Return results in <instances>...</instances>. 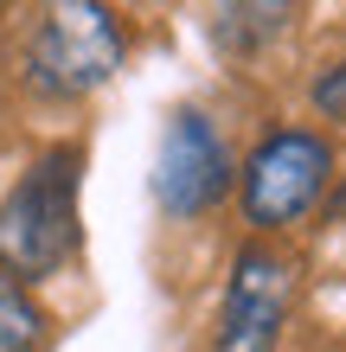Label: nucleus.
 <instances>
[{"instance_id": "f257e3e1", "label": "nucleus", "mask_w": 346, "mask_h": 352, "mask_svg": "<svg viewBox=\"0 0 346 352\" xmlns=\"http://www.w3.org/2000/svg\"><path fill=\"white\" fill-rule=\"evenodd\" d=\"M77 148H52L0 205V269L13 282H45L77 256Z\"/></svg>"}, {"instance_id": "f03ea898", "label": "nucleus", "mask_w": 346, "mask_h": 352, "mask_svg": "<svg viewBox=\"0 0 346 352\" xmlns=\"http://www.w3.org/2000/svg\"><path fill=\"white\" fill-rule=\"evenodd\" d=\"M122 26L109 7H90V0H58L45 7V19L32 26V52H26V71L39 90L52 96H84L96 84H109L122 71Z\"/></svg>"}, {"instance_id": "7ed1b4c3", "label": "nucleus", "mask_w": 346, "mask_h": 352, "mask_svg": "<svg viewBox=\"0 0 346 352\" xmlns=\"http://www.w3.org/2000/svg\"><path fill=\"white\" fill-rule=\"evenodd\" d=\"M334 179V148L308 129H276L244 167V212L257 231H282V224L308 218L314 199Z\"/></svg>"}, {"instance_id": "20e7f679", "label": "nucleus", "mask_w": 346, "mask_h": 352, "mask_svg": "<svg viewBox=\"0 0 346 352\" xmlns=\"http://www.w3.org/2000/svg\"><path fill=\"white\" fill-rule=\"evenodd\" d=\"M225 192H231L225 141H218V129L199 109H180L167 122V135H160V154H154V199L167 205L173 218H199Z\"/></svg>"}, {"instance_id": "39448f33", "label": "nucleus", "mask_w": 346, "mask_h": 352, "mask_svg": "<svg viewBox=\"0 0 346 352\" xmlns=\"http://www.w3.org/2000/svg\"><path fill=\"white\" fill-rule=\"evenodd\" d=\"M282 314H289V263L257 243V250H244L237 269H231L218 352H276Z\"/></svg>"}, {"instance_id": "423d86ee", "label": "nucleus", "mask_w": 346, "mask_h": 352, "mask_svg": "<svg viewBox=\"0 0 346 352\" xmlns=\"http://www.w3.org/2000/svg\"><path fill=\"white\" fill-rule=\"evenodd\" d=\"M39 333H45V320H39L32 295L7 276V269H0V352H32Z\"/></svg>"}, {"instance_id": "0eeeda50", "label": "nucleus", "mask_w": 346, "mask_h": 352, "mask_svg": "<svg viewBox=\"0 0 346 352\" xmlns=\"http://www.w3.org/2000/svg\"><path fill=\"white\" fill-rule=\"evenodd\" d=\"M289 13H295V7H282V0H276V7H225V19H218V38H225L231 52H244V38L257 45V38L276 32Z\"/></svg>"}, {"instance_id": "6e6552de", "label": "nucleus", "mask_w": 346, "mask_h": 352, "mask_svg": "<svg viewBox=\"0 0 346 352\" xmlns=\"http://www.w3.org/2000/svg\"><path fill=\"white\" fill-rule=\"evenodd\" d=\"M314 102H321V116H346V58L334 71H321V84H314Z\"/></svg>"}]
</instances>
